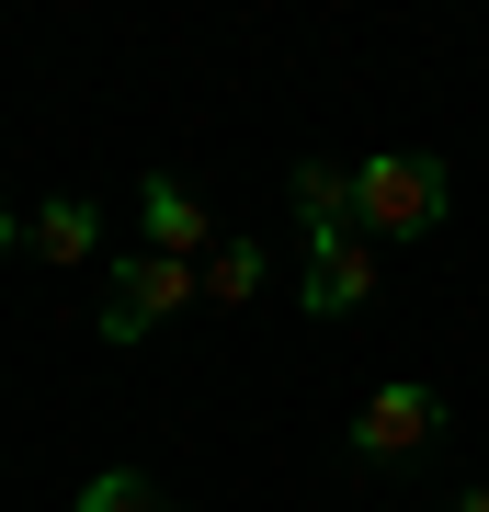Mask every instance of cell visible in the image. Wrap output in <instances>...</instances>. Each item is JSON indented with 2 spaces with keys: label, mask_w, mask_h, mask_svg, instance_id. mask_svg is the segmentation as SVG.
Listing matches in <instances>:
<instances>
[{
  "label": "cell",
  "mask_w": 489,
  "mask_h": 512,
  "mask_svg": "<svg viewBox=\"0 0 489 512\" xmlns=\"http://www.w3.org/2000/svg\"><path fill=\"white\" fill-rule=\"evenodd\" d=\"M444 205H455V183H444L433 148H387V160L353 171V228L364 239H421V228H444Z\"/></svg>",
  "instance_id": "6da1fadb"
},
{
  "label": "cell",
  "mask_w": 489,
  "mask_h": 512,
  "mask_svg": "<svg viewBox=\"0 0 489 512\" xmlns=\"http://www.w3.org/2000/svg\"><path fill=\"white\" fill-rule=\"evenodd\" d=\"M194 296H205V262L126 251V262H114V296H103V342H148V330H171Z\"/></svg>",
  "instance_id": "7a4b0ae2"
},
{
  "label": "cell",
  "mask_w": 489,
  "mask_h": 512,
  "mask_svg": "<svg viewBox=\"0 0 489 512\" xmlns=\"http://www.w3.org/2000/svg\"><path fill=\"white\" fill-rule=\"evenodd\" d=\"M433 433H444V399H433V387H410V376H387L376 399L353 410V456H364V467H410Z\"/></svg>",
  "instance_id": "3957f363"
},
{
  "label": "cell",
  "mask_w": 489,
  "mask_h": 512,
  "mask_svg": "<svg viewBox=\"0 0 489 512\" xmlns=\"http://www.w3.org/2000/svg\"><path fill=\"white\" fill-rule=\"evenodd\" d=\"M376 296V239L364 228H308V319H353Z\"/></svg>",
  "instance_id": "277c9868"
},
{
  "label": "cell",
  "mask_w": 489,
  "mask_h": 512,
  "mask_svg": "<svg viewBox=\"0 0 489 512\" xmlns=\"http://www.w3.org/2000/svg\"><path fill=\"white\" fill-rule=\"evenodd\" d=\"M137 228H148V251H171V262H205V251H217V228H205V205L182 194V183H137Z\"/></svg>",
  "instance_id": "5b68a950"
},
{
  "label": "cell",
  "mask_w": 489,
  "mask_h": 512,
  "mask_svg": "<svg viewBox=\"0 0 489 512\" xmlns=\"http://www.w3.org/2000/svg\"><path fill=\"white\" fill-rule=\"evenodd\" d=\"M23 251H46V262H91V251H103V205H91V194H46L35 217H23Z\"/></svg>",
  "instance_id": "8992f818"
},
{
  "label": "cell",
  "mask_w": 489,
  "mask_h": 512,
  "mask_svg": "<svg viewBox=\"0 0 489 512\" xmlns=\"http://www.w3.org/2000/svg\"><path fill=\"white\" fill-rule=\"evenodd\" d=\"M296 228H353V171L342 160H296Z\"/></svg>",
  "instance_id": "52a82bcc"
},
{
  "label": "cell",
  "mask_w": 489,
  "mask_h": 512,
  "mask_svg": "<svg viewBox=\"0 0 489 512\" xmlns=\"http://www.w3.org/2000/svg\"><path fill=\"white\" fill-rule=\"evenodd\" d=\"M205 296H217V308H251L262 296V251L251 239H217V251H205Z\"/></svg>",
  "instance_id": "ba28073f"
},
{
  "label": "cell",
  "mask_w": 489,
  "mask_h": 512,
  "mask_svg": "<svg viewBox=\"0 0 489 512\" xmlns=\"http://www.w3.org/2000/svg\"><path fill=\"white\" fill-rule=\"evenodd\" d=\"M80 512H171V490H160V478H137V467H114V478H91V490H80Z\"/></svg>",
  "instance_id": "9c48e42d"
},
{
  "label": "cell",
  "mask_w": 489,
  "mask_h": 512,
  "mask_svg": "<svg viewBox=\"0 0 489 512\" xmlns=\"http://www.w3.org/2000/svg\"><path fill=\"white\" fill-rule=\"evenodd\" d=\"M0 251H23V205L12 194H0Z\"/></svg>",
  "instance_id": "30bf717a"
},
{
  "label": "cell",
  "mask_w": 489,
  "mask_h": 512,
  "mask_svg": "<svg viewBox=\"0 0 489 512\" xmlns=\"http://www.w3.org/2000/svg\"><path fill=\"white\" fill-rule=\"evenodd\" d=\"M455 512H489V490H467V501H455Z\"/></svg>",
  "instance_id": "8fae6325"
}]
</instances>
